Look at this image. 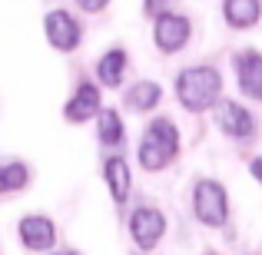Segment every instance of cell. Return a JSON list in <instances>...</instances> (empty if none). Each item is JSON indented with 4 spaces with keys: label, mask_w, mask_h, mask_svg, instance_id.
Listing matches in <instances>:
<instances>
[{
    "label": "cell",
    "mask_w": 262,
    "mask_h": 255,
    "mask_svg": "<svg viewBox=\"0 0 262 255\" xmlns=\"http://www.w3.org/2000/svg\"><path fill=\"white\" fill-rule=\"evenodd\" d=\"M219 93H223V77L212 66H189L176 80V96L189 113L212 109L219 103Z\"/></svg>",
    "instance_id": "obj_1"
},
{
    "label": "cell",
    "mask_w": 262,
    "mask_h": 255,
    "mask_svg": "<svg viewBox=\"0 0 262 255\" xmlns=\"http://www.w3.org/2000/svg\"><path fill=\"white\" fill-rule=\"evenodd\" d=\"M57 255H77V252H57Z\"/></svg>",
    "instance_id": "obj_20"
},
{
    "label": "cell",
    "mask_w": 262,
    "mask_h": 255,
    "mask_svg": "<svg viewBox=\"0 0 262 255\" xmlns=\"http://www.w3.org/2000/svg\"><path fill=\"white\" fill-rule=\"evenodd\" d=\"M103 179H106V186H110L116 202H126V196H129V166H126L123 156H113V159L103 163Z\"/></svg>",
    "instance_id": "obj_12"
},
{
    "label": "cell",
    "mask_w": 262,
    "mask_h": 255,
    "mask_svg": "<svg viewBox=\"0 0 262 255\" xmlns=\"http://www.w3.org/2000/svg\"><path fill=\"white\" fill-rule=\"evenodd\" d=\"M176 153H179V129L169 120H153L140 143V166L149 172L166 169L176 159Z\"/></svg>",
    "instance_id": "obj_2"
},
{
    "label": "cell",
    "mask_w": 262,
    "mask_h": 255,
    "mask_svg": "<svg viewBox=\"0 0 262 255\" xmlns=\"http://www.w3.org/2000/svg\"><path fill=\"white\" fill-rule=\"evenodd\" d=\"M63 116L70 123H86V120H93V116H100V89L93 83H80L77 93L67 100Z\"/></svg>",
    "instance_id": "obj_9"
},
{
    "label": "cell",
    "mask_w": 262,
    "mask_h": 255,
    "mask_svg": "<svg viewBox=\"0 0 262 255\" xmlns=\"http://www.w3.org/2000/svg\"><path fill=\"white\" fill-rule=\"evenodd\" d=\"M206 255H216V252H206Z\"/></svg>",
    "instance_id": "obj_21"
},
{
    "label": "cell",
    "mask_w": 262,
    "mask_h": 255,
    "mask_svg": "<svg viewBox=\"0 0 262 255\" xmlns=\"http://www.w3.org/2000/svg\"><path fill=\"white\" fill-rule=\"evenodd\" d=\"M123 73H126V53H123V50H106L100 57V66H96L100 83L103 86H120Z\"/></svg>",
    "instance_id": "obj_13"
},
{
    "label": "cell",
    "mask_w": 262,
    "mask_h": 255,
    "mask_svg": "<svg viewBox=\"0 0 262 255\" xmlns=\"http://www.w3.org/2000/svg\"><path fill=\"white\" fill-rule=\"evenodd\" d=\"M163 7H166V0H146V13H156V17H160Z\"/></svg>",
    "instance_id": "obj_18"
},
{
    "label": "cell",
    "mask_w": 262,
    "mask_h": 255,
    "mask_svg": "<svg viewBox=\"0 0 262 255\" xmlns=\"http://www.w3.org/2000/svg\"><path fill=\"white\" fill-rule=\"evenodd\" d=\"M189 33H192V27H189V20H186L183 13H169V10H163L160 17H156L153 40H156V47H160L163 53H176V50H183L186 40H189Z\"/></svg>",
    "instance_id": "obj_5"
},
{
    "label": "cell",
    "mask_w": 262,
    "mask_h": 255,
    "mask_svg": "<svg viewBox=\"0 0 262 255\" xmlns=\"http://www.w3.org/2000/svg\"><path fill=\"white\" fill-rule=\"evenodd\" d=\"M226 13V24L229 27H256L259 24V13H262V0H226L223 4Z\"/></svg>",
    "instance_id": "obj_11"
},
{
    "label": "cell",
    "mask_w": 262,
    "mask_h": 255,
    "mask_svg": "<svg viewBox=\"0 0 262 255\" xmlns=\"http://www.w3.org/2000/svg\"><path fill=\"white\" fill-rule=\"evenodd\" d=\"M236 77H239V89L249 100H262V53H243L236 60Z\"/></svg>",
    "instance_id": "obj_10"
},
{
    "label": "cell",
    "mask_w": 262,
    "mask_h": 255,
    "mask_svg": "<svg viewBox=\"0 0 262 255\" xmlns=\"http://www.w3.org/2000/svg\"><path fill=\"white\" fill-rule=\"evenodd\" d=\"M17 232H20V242L30 252H47L57 242V229H53V222L47 216H24Z\"/></svg>",
    "instance_id": "obj_8"
},
{
    "label": "cell",
    "mask_w": 262,
    "mask_h": 255,
    "mask_svg": "<svg viewBox=\"0 0 262 255\" xmlns=\"http://www.w3.org/2000/svg\"><path fill=\"white\" fill-rule=\"evenodd\" d=\"M163 232H166V219H163V212L153 209V205H140V209L129 216V236H133V242L140 245V249H146V252L156 249Z\"/></svg>",
    "instance_id": "obj_4"
},
{
    "label": "cell",
    "mask_w": 262,
    "mask_h": 255,
    "mask_svg": "<svg viewBox=\"0 0 262 255\" xmlns=\"http://www.w3.org/2000/svg\"><path fill=\"white\" fill-rule=\"evenodd\" d=\"M96 129H100V140L106 143V146H120L123 143V120H120L116 109H100Z\"/></svg>",
    "instance_id": "obj_15"
},
{
    "label": "cell",
    "mask_w": 262,
    "mask_h": 255,
    "mask_svg": "<svg viewBox=\"0 0 262 255\" xmlns=\"http://www.w3.org/2000/svg\"><path fill=\"white\" fill-rule=\"evenodd\" d=\"M43 33H47V43H50V47L70 53V50L80 47V33H83V30H80V24L67 10H53V13L43 17Z\"/></svg>",
    "instance_id": "obj_6"
},
{
    "label": "cell",
    "mask_w": 262,
    "mask_h": 255,
    "mask_svg": "<svg viewBox=\"0 0 262 255\" xmlns=\"http://www.w3.org/2000/svg\"><path fill=\"white\" fill-rule=\"evenodd\" d=\"M192 212L203 225L209 229H219L229 219V199H226V189L216 182V179H199L196 192H192Z\"/></svg>",
    "instance_id": "obj_3"
},
{
    "label": "cell",
    "mask_w": 262,
    "mask_h": 255,
    "mask_svg": "<svg viewBox=\"0 0 262 255\" xmlns=\"http://www.w3.org/2000/svg\"><path fill=\"white\" fill-rule=\"evenodd\" d=\"M30 182V169L24 163H0V192H17Z\"/></svg>",
    "instance_id": "obj_16"
},
{
    "label": "cell",
    "mask_w": 262,
    "mask_h": 255,
    "mask_svg": "<svg viewBox=\"0 0 262 255\" xmlns=\"http://www.w3.org/2000/svg\"><path fill=\"white\" fill-rule=\"evenodd\" d=\"M160 96H163V89L153 83V80H143V83H136L133 89L126 93V103L133 109H140V113H149V109L160 103Z\"/></svg>",
    "instance_id": "obj_14"
},
{
    "label": "cell",
    "mask_w": 262,
    "mask_h": 255,
    "mask_svg": "<svg viewBox=\"0 0 262 255\" xmlns=\"http://www.w3.org/2000/svg\"><path fill=\"white\" fill-rule=\"evenodd\" d=\"M252 176H256V182H262V156L252 159Z\"/></svg>",
    "instance_id": "obj_19"
},
{
    "label": "cell",
    "mask_w": 262,
    "mask_h": 255,
    "mask_svg": "<svg viewBox=\"0 0 262 255\" xmlns=\"http://www.w3.org/2000/svg\"><path fill=\"white\" fill-rule=\"evenodd\" d=\"M216 123L232 140H252V136H256V120H252V113L246 106H239V103H232V100L216 103Z\"/></svg>",
    "instance_id": "obj_7"
},
{
    "label": "cell",
    "mask_w": 262,
    "mask_h": 255,
    "mask_svg": "<svg viewBox=\"0 0 262 255\" xmlns=\"http://www.w3.org/2000/svg\"><path fill=\"white\" fill-rule=\"evenodd\" d=\"M77 4H80V7H83V10H86V13H100V10H103V7H106V4H110V0H77Z\"/></svg>",
    "instance_id": "obj_17"
}]
</instances>
